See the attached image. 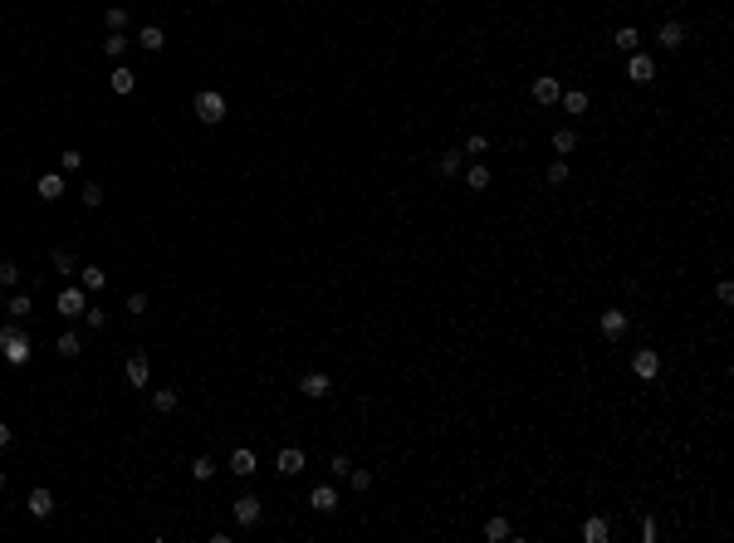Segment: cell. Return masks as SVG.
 I'll return each mask as SVG.
<instances>
[{
	"label": "cell",
	"mask_w": 734,
	"mask_h": 543,
	"mask_svg": "<svg viewBox=\"0 0 734 543\" xmlns=\"http://www.w3.org/2000/svg\"><path fill=\"white\" fill-rule=\"evenodd\" d=\"M79 284H84L88 294H98V289H108V275H103L98 264H84V269H79Z\"/></svg>",
	"instance_id": "cell-21"
},
{
	"label": "cell",
	"mask_w": 734,
	"mask_h": 543,
	"mask_svg": "<svg viewBox=\"0 0 734 543\" xmlns=\"http://www.w3.org/2000/svg\"><path fill=\"white\" fill-rule=\"evenodd\" d=\"M299 392H304V397H313V402H318V397H328V392H333L328 372H304V377H299Z\"/></svg>",
	"instance_id": "cell-7"
},
{
	"label": "cell",
	"mask_w": 734,
	"mask_h": 543,
	"mask_svg": "<svg viewBox=\"0 0 734 543\" xmlns=\"http://www.w3.org/2000/svg\"><path fill=\"white\" fill-rule=\"evenodd\" d=\"M485 538H490V543H504V538H514V529H510V519H504V514H494V519L485 524Z\"/></svg>",
	"instance_id": "cell-24"
},
{
	"label": "cell",
	"mask_w": 734,
	"mask_h": 543,
	"mask_svg": "<svg viewBox=\"0 0 734 543\" xmlns=\"http://www.w3.org/2000/svg\"><path fill=\"white\" fill-rule=\"evenodd\" d=\"M133 44H142V49H147V54H157V49H162V44H166V34H162V25H147V30H142V34H137V39H133Z\"/></svg>",
	"instance_id": "cell-25"
},
{
	"label": "cell",
	"mask_w": 734,
	"mask_h": 543,
	"mask_svg": "<svg viewBox=\"0 0 734 543\" xmlns=\"http://www.w3.org/2000/svg\"><path fill=\"white\" fill-rule=\"evenodd\" d=\"M553 152H558V157L578 152V132H573V128H558V132H553Z\"/></svg>",
	"instance_id": "cell-27"
},
{
	"label": "cell",
	"mask_w": 734,
	"mask_h": 543,
	"mask_svg": "<svg viewBox=\"0 0 734 543\" xmlns=\"http://www.w3.org/2000/svg\"><path fill=\"white\" fill-rule=\"evenodd\" d=\"M128 49H133V39H128L123 30H113V34L103 39V54H108V59H113V64H123V54H128Z\"/></svg>",
	"instance_id": "cell-14"
},
{
	"label": "cell",
	"mask_w": 734,
	"mask_h": 543,
	"mask_svg": "<svg viewBox=\"0 0 734 543\" xmlns=\"http://www.w3.org/2000/svg\"><path fill=\"white\" fill-rule=\"evenodd\" d=\"M558 103H563V113H568V118H578V113H588V88H563Z\"/></svg>",
	"instance_id": "cell-11"
},
{
	"label": "cell",
	"mask_w": 734,
	"mask_h": 543,
	"mask_svg": "<svg viewBox=\"0 0 734 543\" xmlns=\"http://www.w3.org/2000/svg\"><path fill=\"white\" fill-rule=\"evenodd\" d=\"M49 259H54V269H59V275H74V255H69V250H54Z\"/></svg>",
	"instance_id": "cell-38"
},
{
	"label": "cell",
	"mask_w": 734,
	"mask_h": 543,
	"mask_svg": "<svg viewBox=\"0 0 734 543\" xmlns=\"http://www.w3.org/2000/svg\"><path fill=\"white\" fill-rule=\"evenodd\" d=\"M436 172H441V177H461V172H465V152H441V157H436Z\"/></svg>",
	"instance_id": "cell-16"
},
{
	"label": "cell",
	"mask_w": 734,
	"mask_h": 543,
	"mask_svg": "<svg viewBox=\"0 0 734 543\" xmlns=\"http://www.w3.org/2000/svg\"><path fill=\"white\" fill-rule=\"evenodd\" d=\"M79 196H84V206H93V210L103 206V186H98V181H84V191H79Z\"/></svg>",
	"instance_id": "cell-35"
},
{
	"label": "cell",
	"mask_w": 734,
	"mask_h": 543,
	"mask_svg": "<svg viewBox=\"0 0 734 543\" xmlns=\"http://www.w3.org/2000/svg\"><path fill=\"white\" fill-rule=\"evenodd\" d=\"M299 470H304V451L284 446V451H279V475H299Z\"/></svg>",
	"instance_id": "cell-22"
},
{
	"label": "cell",
	"mask_w": 734,
	"mask_h": 543,
	"mask_svg": "<svg viewBox=\"0 0 734 543\" xmlns=\"http://www.w3.org/2000/svg\"><path fill=\"white\" fill-rule=\"evenodd\" d=\"M25 509L35 514V519H49L54 514V495L44 490V484H39V490H30V500H25Z\"/></svg>",
	"instance_id": "cell-12"
},
{
	"label": "cell",
	"mask_w": 734,
	"mask_h": 543,
	"mask_svg": "<svg viewBox=\"0 0 734 543\" xmlns=\"http://www.w3.org/2000/svg\"><path fill=\"white\" fill-rule=\"evenodd\" d=\"M627 79H632V83H651V79H656V59L637 49L632 59H627Z\"/></svg>",
	"instance_id": "cell-4"
},
{
	"label": "cell",
	"mask_w": 734,
	"mask_h": 543,
	"mask_svg": "<svg viewBox=\"0 0 734 543\" xmlns=\"http://www.w3.org/2000/svg\"><path fill=\"white\" fill-rule=\"evenodd\" d=\"M260 514H264V504H260L255 495H240V500H235V524H240V529H255Z\"/></svg>",
	"instance_id": "cell-5"
},
{
	"label": "cell",
	"mask_w": 734,
	"mask_h": 543,
	"mask_svg": "<svg viewBox=\"0 0 734 543\" xmlns=\"http://www.w3.org/2000/svg\"><path fill=\"white\" fill-rule=\"evenodd\" d=\"M529 93H534V103L553 108V103H558V93H563V83H558V79H534V88H529Z\"/></svg>",
	"instance_id": "cell-13"
},
{
	"label": "cell",
	"mask_w": 734,
	"mask_h": 543,
	"mask_svg": "<svg viewBox=\"0 0 734 543\" xmlns=\"http://www.w3.org/2000/svg\"><path fill=\"white\" fill-rule=\"evenodd\" d=\"M328 470H333V475H338V480H343V475H348V470H353V460H348V455H333V460H328Z\"/></svg>",
	"instance_id": "cell-40"
},
{
	"label": "cell",
	"mask_w": 734,
	"mask_h": 543,
	"mask_svg": "<svg viewBox=\"0 0 734 543\" xmlns=\"http://www.w3.org/2000/svg\"><path fill=\"white\" fill-rule=\"evenodd\" d=\"M231 470H235L240 480L255 475V451H250V446H235V451H231Z\"/></svg>",
	"instance_id": "cell-19"
},
{
	"label": "cell",
	"mask_w": 734,
	"mask_h": 543,
	"mask_svg": "<svg viewBox=\"0 0 734 543\" xmlns=\"http://www.w3.org/2000/svg\"><path fill=\"white\" fill-rule=\"evenodd\" d=\"M147 372H152L147 353H133V357H128V382H133V387H147Z\"/></svg>",
	"instance_id": "cell-17"
},
{
	"label": "cell",
	"mask_w": 734,
	"mask_h": 543,
	"mask_svg": "<svg viewBox=\"0 0 734 543\" xmlns=\"http://www.w3.org/2000/svg\"><path fill=\"white\" fill-rule=\"evenodd\" d=\"M656 39H661V49H666V54H670V49H681V44H686V25H681V20H666V25L656 30Z\"/></svg>",
	"instance_id": "cell-9"
},
{
	"label": "cell",
	"mask_w": 734,
	"mask_h": 543,
	"mask_svg": "<svg viewBox=\"0 0 734 543\" xmlns=\"http://www.w3.org/2000/svg\"><path fill=\"white\" fill-rule=\"evenodd\" d=\"M103 20H108V30H128V10H123V6H108Z\"/></svg>",
	"instance_id": "cell-34"
},
{
	"label": "cell",
	"mask_w": 734,
	"mask_h": 543,
	"mask_svg": "<svg viewBox=\"0 0 734 543\" xmlns=\"http://www.w3.org/2000/svg\"><path fill=\"white\" fill-rule=\"evenodd\" d=\"M597 328H602V338H612V343H617V338L627 333V313H622V308H602Z\"/></svg>",
	"instance_id": "cell-6"
},
{
	"label": "cell",
	"mask_w": 734,
	"mask_h": 543,
	"mask_svg": "<svg viewBox=\"0 0 734 543\" xmlns=\"http://www.w3.org/2000/svg\"><path fill=\"white\" fill-rule=\"evenodd\" d=\"M632 367H637V377H656V372H661V357L646 348V353H637V357H632Z\"/></svg>",
	"instance_id": "cell-26"
},
{
	"label": "cell",
	"mask_w": 734,
	"mask_h": 543,
	"mask_svg": "<svg viewBox=\"0 0 734 543\" xmlns=\"http://www.w3.org/2000/svg\"><path fill=\"white\" fill-rule=\"evenodd\" d=\"M30 353H35V348H30L25 323H15V318H10V323H0V357H6L10 367H25V362H30Z\"/></svg>",
	"instance_id": "cell-1"
},
{
	"label": "cell",
	"mask_w": 734,
	"mask_h": 543,
	"mask_svg": "<svg viewBox=\"0 0 734 543\" xmlns=\"http://www.w3.org/2000/svg\"><path fill=\"white\" fill-rule=\"evenodd\" d=\"M108 88H113V93H118V98H128V93L137 88V74H133L128 64H118V69H113V74H108Z\"/></svg>",
	"instance_id": "cell-10"
},
{
	"label": "cell",
	"mask_w": 734,
	"mask_h": 543,
	"mask_svg": "<svg viewBox=\"0 0 734 543\" xmlns=\"http://www.w3.org/2000/svg\"><path fill=\"white\" fill-rule=\"evenodd\" d=\"M54 308H59V318H84V308H88V289L84 284H69V289H59V299H54Z\"/></svg>",
	"instance_id": "cell-3"
},
{
	"label": "cell",
	"mask_w": 734,
	"mask_h": 543,
	"mask_svg": "<svg viewBox=\"0 0 734 543\" xmlns=\"http://www.w3.org/2000/svg\"><path fill=\"white\" fill-rule=\"evenodd\" d=\"M343 480L353 484V490H372V470H348Z\"/></svg>",
	"instance_id": "cell-37"
},
{
	"label": "cell",
	"mask_w": 734,
	"mask_h": 543,
	"mask_svg": "<svg viewBox=\"0 0 734 543\" xmlns=\"http://www.w3.org/2000/svg\"><path fill=\"white\" fill-rule=\"evenodd\" d=\"M461 177H465V186H470V191H485V186L494 181V177H490V167H485V161H470V167H465Z\"/></svg>",
	"instance_id": "cell-18"
},
{
	"label": "cell",
	"mask_w": 734,
	"mask_h": 543,
	"mask_svg": "<svg viewBox=\"0 0 734 543\" xmlns=\"http://www.w3.org/2000/svg\"><path fill=\"white\" fill-rule=\"evenodd\" d=\"M656 533H661V529H656V519H641V538H646V543H656Z\"/></svg>",
	"instance_id": "cell-43"
},
{
	"label": "cell",
	"mask_w": 734,
	"mask_h": 543,
	"mask_svg": "<svg viewBox=\"0 0 734 543\" xmlns=\"http://www.w3.org/2000/svg\"><path fill=\"white\" fill-rule=\"evenodd\" d=\"M607 533H612V524H607L602 514H592V519H583V538H588V543H607Z\"/></svg>",
	"instance_id": "cell-20"
},
{
	"label": "cell",
	"mask_w": 734,
	"mask_h": 543,
	"mask_svg": "<svg viewBox=\"0 0 734 543\" xmlns=\"http://www.w3.org/2000/svg\"><path fill=\"white\" fill-rule=\"evenodd\" d=\"M309 509L333 514V509H338V490H333V484H313V490H309Z\"/></svg>",
	"instance_id": "cell-8"
},
{
	"label": "cell",
	"mask_w": 734,
	"mask_h": 543,
	"mask_svg": "<svg viewBox=\"0 0 734 543\" xmlns=\"http://www.w3.org/2000/svg\"><path fill=\"white\" fill-rule=\"evenodd\" d=\"M54 348H59V357H79L84 353V343H79V333L69 328V333H59V343H54Z\"/></svg>",
	"instance_id": "cell-29"
},
{
	"label": "cell",
	"mask_w": 734,
	"mask_h": 543,
	"mask_svg": "<svg viewBox=\"0 0 734 543\" xmlns=\"http://www.w3.org/2000/svg\"><path fill=\"white\" fill-rule=\"evenodd\" d=\"M128 313H147V294H128Z\"/></svg>",
	"instance_id": "cell-42"
},
{
	"label": "cell",
	"mask_w": 734,
	"mask_h": 543,
	"mask_svg": "<svg viewBox=\"0 0 734 543\" xmlns=\"http://www.w3.org/2000/svg\"><path fill=\"white\" fill-rule=\"evenodd\" d=\"M612 44L622 49V54H637V49H641V34H637V25H622V30L612 34Z\"/></svg>",
	"instance_id": "cell-23"
},
{
	"label": "cell",
	"mask_w": 734,
	"mask_h": 543,
	"mask_svg": "<svg viewBox=\"0 0 734 543\" xmlns=\"http://www.w3.org/2000/svg\"><path fill=\"white\" fill-rule=\"evenodd\" d=\"M30 308H35V304H30V294H15V299L6 304V313H10L15 323H25V318H30Z\"/></svg>",
	"instance_id": "cell-30"
},
{
	"label": "cell",
	"mask_w": 734,
	"mask_h": 543,
	"mask_svg": "<svg viewBox=\"0 0 734 543\" xmlns=\"http://www.w3.org/2000/svg\"><path fill=\"white\" fill-rule=\"evenodd\" d=\"M191 475H196V480H211V475H215V460H211V455H196V460H191Z\"/></svg>",
	"instance_id": "cell-36"
},
{
	"label": "cell",
	"mask_w": 734,
	"mask_h": 543,
	"mask_svg": "<svg viewBox=\"0 0 734 543\" xmlns=\"http://www.w3.org/2000/svg\"><path fill=\"white\" fill-rule=\"evenodd\" d=\"M64 196V172H44L39 177V201H59Z\"/></svg>",
	"instance_id": "cell-15"
},
{
	"label": "cell",
	"mask_w": 734,
	"mask_h": 543,
	"mask_svg": "<svg viewBox=\"0 0 734 543\" xmlns=\"http://www.w3.org/2000/svg\"><path fill=\"white\" fill-rule=\"evenodd\" d=\"M177 402H182V397H177L172 387H162V392H152V411H157V416H166V411H177Z\"/></svg>",
	"instance_id": "cell-28"
},
{
	"label": "cell",
	"mask_w": 734,
	"mask_h": 543,
	"mask_svg": "<svg viewBox=\"0 0 734 543\" xmlns=\"http://www.w3.org/2000/svg\"><path fill=\"white\" fill-rule=\"evenodd\" d=\"M15 284H20V264L6 259V264H0V289H15Z\"/></svg>",
	"instance_id": "cell-32"
},
{
	"label": "cell",
	"mask_w": 734,
	"mask_h": 543,
	"mask_svg": "<svg viewBox=\"0 0 734 543\" xmlns=\"http://www.w3.org/2000/svg\"><path fill=\"white\" fill-rule=\"evenodd\" d=\"M465 152H470V157H480V152H490V142H485L480 132H470V142H465Z\"/></svg>",
	"instance_id": "cell-41"
},
{
	"label": "cell",
	"mask_w": 734,
	"mask_h": 543,
	"mask_svg": "<svg viewBox=\"0 0 734 543\" xmlns=\"http://www.w3.org/2000/svg\"><path fill=\"white\" fill-rule=\"evenodd\" d=\"M196 118H201L206 128L225 123V93H215V88H201V93H196Z\"/></svg>",
	"instance_id": "cell-2"
},
{
	"label": "cell",
	"mask_w": 734,
	"mask_h": 543,
	"mask_svg": "<svg viewBox=\"0 0 734 543\" xmlns=\"http://www.w3.org/2000/svg\"><path fill=\"white\" fill-rule=\"evenodd\" d=\"M563 181H568V161L553 157V161H548V186H563Z\"/></svg>",
	"instance_id": "cell-33"
},
{
	"label": "cell",
	"mask_w": 734,
	"mask_h": 543,
	"mask_svg": "<svg viewBox=\"0 0 734 543\" xmlns=\"http://www.w3.org/2000/svg\"><path fill=\"white\" fill-rule=\"evenodd\" d=\"M10 441H15V431H10V426H6V421H0V451H6V446H10Z\"/></svg>",
	"instance_id": "cell-44"
},
{
	"label": "cell",
	"mask_w": 734,
	"mask_h": 543,
	"mask_svg": "<svg viewBox=\"0 0 734 543\" xmlns=\"http://www.w3.org/2000/svg\"><path fill=\"white\" fill-rule=\"evenodd\" d=\"M0 490H6V470H0Z\"/></svg>",
	"instance_id": "cell-45"
},
{
	"label": "cell",
	"mask_w": 734,
	"mask_h": 543,
	"mask_svg": "<svg viewBox=\"0 0 734 543\" xmlns=\"http://www.w3.org/2000/svg\"><path fill=\"white\" fill-rule=\"evenodd\" d=\"M84 323H88V328H103V323H108V313H103V308H93V304H88V308H84Z\"/></svg>",
	"instance_id": "cell-39"
},
{
	"label": "cell",
	"mask_w": 734,
	"mask_h": 543,
	"mask_svg": "<svg viewBox=\"0 0 734 543\" xmlns=\"http://www.w3.org/2000/svg\"><path fill=\"white\" fill-rule=\"evenodd\" d=\"M79 167H84V152H79V147H64V152H59V172L69 177V172H79Z\"/></svg>",
	"instance_id": "cell-31"
}]
</instances>
